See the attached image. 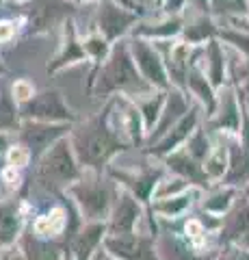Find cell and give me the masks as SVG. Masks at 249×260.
<instances>
[{
	"label": "cell",
	"instance_id": "obj_1",
	"mask_svg": "<svg viewBox=\"0 0 249 260\" xmlns=\"http://www.w3.org/2000/svg\"><path fill=\"white\" fill-rule=\"evenodd\" d=\"M69 143L74 148L80 167L85 172L95 174H102L109 167V162L130 145L111 124L109 107H104V111L89 119L76 121L69 133Z\"/></svg>",
	"mask_w": 249,
	"mask_h": 260
},
{
	"label": "cell",
	"instance_id": "obj_2",
	"mask_svg": "<svg viewBox=\"0 0 249 260\" xmlns=\"http://www.w3.org/2000/svg\"><path fill=\"white\" fill-rule=\"evenodd\" d=\"M154 87L136 70L128 39L113 44L106 61L100 68H95L89 78V93L93 98H102V100H109L117 93L139 100V95H150Z\"/></svg>",
	"mask_w": 249,
	"mask_h": 260
},
{
	"label": "cell",
	"instance_id": "obj_3",
	"mask_svg": "<svg viewBox=\"0 0 249 260\" xmlns=\"http://www.w3.org/2000/svg\"><path fill=\"white\" fill-rule=\"evenodd\" d=\"M119 189L122 186L115 180H109L106 176L85 172L80 180L69 186L67 193L85 221H106L111 210H113Z\"/></svg>",
	"mask_w": 249,
	"mask_h": 260
},
{
	"label": "cell",
	"instance_id": "obj_4",
	"mask_svg": "<svg viewBox=\"0 0 249 260\" xmlns=\"http://www.w3.org/2000/svg\"><path fill=\"white\" fill-rule=\"evenodd\" d=\"M85 169L74 154V148L69 143V137L61 139L48 150L42 158L37 160L35 169V182L42 186L44 191L59 193L67 191L76 180H80Z\"/></svg>",
	"mask_w": 249,
	"mask_h": 260
},
{
	"label": "cell",
	"instance_id": "obj_5",
	"mask_svg": "<svg viewBox=\"0 0 249 260\" xmlns=\"http://www.w3.org/2000/svg\"><path fill=\"white\" fill-rule=\"evenodd\" d=\"M20 115L22 119L48 121V124H76L78 121V115L65 102L59 89L35 91V95L20 107Z\"/></svg>",
	"mask_w": 249,
	"mask_h": 260
},
{
	"label": "cell",
	"instance_id": "obj_6",
	"mask_svg": "<svg viewBox=\"0 0 249 260\" xmlns=\"http://www.w3.org/2000/svg\"><path fill=\"white\" fill-rule=\"evenodd\" d=\"M72 126L74 124H48V121L22 119L20 128L15 130V135H18V139L15 141L26 145L30 156H33V160H39L57 141L69 137Z\"/></svg>",
	"mask_w": 249,
	"mask_h": 260
},
{
	"label": "cell",
	"instance_id": "obj_7",
	"mask_svg": "<svg viewBox=\"0 0 249 260\" xmlns=\"http://www.w3.org/2000/svg\"><path fill=\"white\" fill-rule=\"evenodd\" d=\"M141 20V11L124 7L117 0H104L98 5V32L111 44L122 42L130 30L136 28Z\"/></svg>",
	"mask_w": 249,
	"mask_h": 260
},
{
	"label": "cell",
	"instance_id": "obj_8",
	"mask_svg": "<svg viewBox=\"0 0 249 260\" xmlns=\"http://www.w3.org/2000/svg\"><path fill=\"white\" fill-rule=\"evenodd\" d=\"M128 44H130L132 59L136 63V70L141 72V76L154 89L169 87V72H167V65L163 61V56H160V52L152 46L150 39L132 37V39H128Z\"/></svg>",
	"mask_w": 249,
	"mask_h": 260
},
{
	"label": "cell",
	"instance_id": "obj_9",
	"mask_svg": "<svg viewBox=\"0 0 249 260\" xmlns=\"http://www.w3.org/2000/svg\"><path fill=\"white\" fill-rule=\"evenodd\" d=\"M28 5V32H48L57 24H65L74 13L72 0H30Z\"/></svg>",
	"mask_w": 249,
	"mask_h": 260
},
{
	"label": "cell",
	"instance_id": "obj_10",
	"mask_svg": "<svg viewBox=\"0 0 249 260\" xmlns=\"http://www.w3.org/2000/svg\"><path fill=\"white\" fill-rule=\"evenodd\" d=\"M104 249L115 260H156L154 239L146 234H106Z\"/></svg>",
	"mask_w": 249,
	"mask_h": 260
},
{
	"label": "cell",
	"instance_id": "obj_11",
	"mask_svg": "<svg viewBox=\"0 0 249 260\" xmlns=\"http://www.w3.org/2000/svg\"><path fill=\"white\" fill-rule=\"evenodd\" d=\"M143 217V202H139L130 191L119 189L117 200L113 204V210L106 219L109 225V234H128V232H136Z\"/></svg>",
	"mask_w": 249,
	"mask_h": 260
},
{
	"label": "cell",
	"instance_id": "obj_12",
	"mask_svg": "<svg viewBox=\"0 0 249 260\" xmlns=\"http://www.w3.org/2000/svg\"><path fill=\"white\" fill-rule=\"evenodd\" d=\"M109 234L106 221H85L69 239V251L74 260H91L104 247V239Z\"/></svg>",
	"mask_w": 249,
	"mask_h": 260
},
{
	"label": "cell",
	"instance_id": "obj_13",
	"mask_svg": "<svg viewBox=\"0 0 249 260\" xmlns=\"http://www.w3.org/2000/svg\"><path fill=\"white\" fill-rule=\"evenodd\" d=\"M109 176H113V180L122 186V189L130 191L139 202H150L154 198V191L163 178L160 169H141L136 172H115V169H109Z\"/></svg>",
	"mask_w": 249,
	"mask_h": 260
},
{
	"label": "cell",
	"instance_id": "obj_14",
	"mask_svg": "<svg viewBox=\"0 0 249 260\" xmlns=\"http://www.w3.org/2000/svg\"><path fill=\"white\" fill-rule=\"evenodd\" d=\"M80 61H89L87 59V52L83 48V39H78V32H76V24L74 20H67L63 24V39H61V48L59 52L54 54V59L48 63L46 72L48 74H57L63 68L67 65H74V63H80Z\"/></svg>",
	"mask_w": 249,
	"mask_h": 260
},
{
	"label": "cell",
	"instance_id": "obj_15",
	"mask_svg": "<svg viewBox=\"0 0 249 260\" xmlns=\"http://www.w3.org/2000/svg\"><path fill=\"white\" fill-rule=\"evenodd\" d=\"M24 234V206L18 198L0 200V249L13 247Z\"/></svg>",
	"mask_w": 249,
	"mask_h": 260
},
{
	"label": "cell",
	"instance_id": "obj_16",
	"mask_svg": "<svg viewBox=\"0 0 249 260\" xmlns=\"http://www.w3.org/2000/svg\"><path fill=\"white\" fill-rule=\"evenodd\" d=\"M20 251L26 260H61L63 251H69L67 241L63 239H44L33 232V228L20 237Z\"/></svg>",
	"mask_w": 249,
	"mask_h": 260
},
{
	"label": "cell",
	"instance_id": "obj_17",
	"mask_svg": "<svg viewBox=\"0 0 249 260\" xmlns=\"http://www.w3.org/2000/svg\"><path fill=\"white\" fill-rule=\"evenodd\" d=\"M195 126H197V113L193 111V113H189V115H184L165 137H160L148 152L152 154V156H160V158L169 156L171 152L180 150V145L195 133Z\"/></svg>",
	"mask_w": 249,
	"mask_h": 260
},
{
	"label": "cell",
	"instance_id": "obj_18",
	"mask_svg": "<svg viewBox=\"0 0 249 260\" xmlns=\"http://www.w3.org/2000/svg\"><path fill=\"white\" fill-rule=\"evenodd\" d=\"M184 115H187V100H184V95L178 93V91L167 93L165 109H163V113H160V119H158L156 128L150 133V139L158 141L160 137H165L167 133H169Z\"/></svg>",
	"mask_w": 249,
	"mask_h": 260
},
{
	"label": "cell",
	"instance_id": "obj_19",
	"mask_svg": "<svg viewBox=\"0 0 249 260\" xmlns=\"http://www.w3.org/2000/svg\"><path fill=\"white\" fill-rule=\"evenodd\" d=\"M165 162L173 174H178L180 178H184V180H189V182H199V180H204V176H206V172L199 169V160L193 158L187 150L171 152L169 156H165Z\"/></svg>",
	"mask_w": 249,
	"mask_h": 260
},
{
	"label": "cell",
	"instance_id": "obj_20",
	"mask_svg": "<svg viewBox=\"0 0 249 260\" xmlns=\"http://www.w3.org/2000/svg\"><path fill=\"white\" fill-rule=\"evenodd\" d=\"M165 102H167L165 91H152L146 100H136V107H139L141 117H143V128H146L148 135L156 128L158 119H160V113H163V109H165Z\"/></svg>",
	"mask_w": 249,
	"mask_h": 260
},
{
	"label": "cell",
	"instance_id": "obj_21",
	"mask_svg": "<svg viewBox=\"0 0 249 260\" xmlns=\"http://www.w3.org/2000/svg\"><path fill=\"white\" fill-rule=\"evenodd\" d=\"M22 124L20 107L9 91L0 95V133H15Z\"/></svg>",
	"mask_w": 249,
	"mask_h": 260
},
{
	"label": "cell",
	"instance_id": "obj_22",
	"mask_svg": "<svg viewBox=\"0 0 249 260\" xmlns=\"http://www.w3.org/2000/svg\"><path fill=\"white\" fill-rule=\"evenodd\" d=\"M189 206H191V195L187 191L165 200H152V213H156L160 217H169V219L182 215Z\"/></svg>",
	"mask_w": 249,
	"mask_h": 260
},
{
	"label": "cell",
	"instance_id": "obj_23",
	"mask_svg": "<svg viewBox=\"0 0 249 260\" xmlns=\"http://www.w3.org/2000/svg\"><path fill=\"white\" fill-rule=\"evenodd\" d=\"M83 48L87 52V59L93 63V70H95V68H100V65L106 61V56L111 54L113 44H111L106 37H102L100 32H91V35H87L83 39Z\"/></svg>",
	"mask_w": 249,
	"mask_h": 260
},
{
	"label": "cell",
	"instance_id": "obj_24",
	"mask_svg": "<svg viewBox=\"0 0 249 260\" xmlns=\"http://www.w3.org/2000/svg\"><path fill=\"white\" fill-rule=\"evenodd\" d=\"M180 32V20L178 18H169L165 22H158V24H152V26H146V24H141L139 28L132 30V37H146V39H169L173 35H178Z\"/></svg>",
	"mask_w": 249,
	"mask_h": 260
},
{
	"label": "cell",
	"instance_id": "obj_25",
	"mask_svg": "<svg viewBox=\"0 0 249 260\" xmlns=\"http://www.w3.org/2000/svg\"><path fill=\"white\" fill-rule=\"evenodd\" d=\"M5 158H7V167H15V169H24L30 165V152L26 145H22L20 141H15L13 145H9V150L5 152Z\"/></svg>",
	"mask_w": 249,
	"mask_h": 260
},
{
	"label": "cell",
	"instance_id": "obj_26",
	"mask_svg": "<svg viewBox=\"0 0 249 260\" xmlns=\"http://www.w3.org/2000/svg\"><path fill=\"white\" fill-rule=\"evenodd\" d=\"M187 152L195 160H206L208 158V154H210V145H208V139H206V135L202 133V130H195V133L189 137Z\"/></svg>",
	"mask_w": 249,
	"mask_h": 260
},
{
	"label": "cell",
	"instance_id": "obj_27",
	"mask_svg": "<svg viewBox=\"0 0 249 260\" xmlns=\"http://www.w3.org/2000/svg\"><path fill=\"white\" fill-rule=\"evenodd\" d=\"M187 83H189L193 93L202 98L208 107H212V91H210V87H208V80L199 74V72H191V74L187 76Z\"/></svg>",
	"mask_w": 249,
	"mask_h": 260
},
{
	"label": "cell",
	"instance_id": "obj_28",
	"mask_svg": "<svg viewBox=\"0 0 249 260\" xmlns=\"http://www.w3.org/2000/svg\"><path fill=\"white\" fill-rule=\"evenodd\" d=\"M223 169H226V150L219 148L217 152L208 154L204 172L208 178H219V176H223Z\"/></svg>",
	"mask_w": 249,
	"mask_h": 260
},
{
	"label": "cell",
	"instance_id": "obj_29",
	"mask_svg": "<svg viewBox=\"0 0 249 260\" xmlns=\"http://www.w3.org/2000/svg\"><path fill=\"white\" fill-rule=\"evenodd\" d=\"M208 61H210V78L215 85L221 83V74H223V54L219 50V46H217L215 42H210V46H208Z\"/></svg>",
	"mask_w": 249,
	"mask_h": 260
},
{
	"label": "cell",
	"instance_id": "obj_30",
	"mask_svg": "<svg viewBox=\"0 0 249 260\" xmlns=\"http://www.w3.org/2000/svg\"><path fill=\"white\" fill-rule=\"evenodd\" d=\"M11 95H13V100L18 102V107H22V104H26L30 98L35 95V89H33V85L28 83V80H15L13 83V87H11Z\"/></svg>",
	"mask_w": 249,
	"mask_h": 260
},
{
	"label": "cell",
	"instance_id": "obj_31",
	"mask_svg": "<svg viewBox=\"0 0 249 260\" xmlns=\"http://www.w3.org/2000/svg\"><path fill=\"white\" fill-rule=\"evenodd\" d=\"M230 198H232L230 193H217L208 202H204V206L208 210H212V213H223V210L230 206Z\"/></svg>",
	"mask_w": 249,
	"mask_h": 260
},
{
	"label": "cell",
	"instance_id": "obj_32",
	"mask_svg": "<svg viewBox=\"0 0 249 260\" xmlns=\"http://www.w3.org/2000/svg\"><path fill=\"white\" fill-rule=\"evenodd\" d=\"M3 182L9 186L11 191H18L20 189V182H22V169H15V167H5L3 169Z\"/></svg>",
	"mask_w": 249,
	"mask_h": 260
},
{
	"label": "cell",
	"instance_id": "obj_33",
	"mask_svg": "<svg viewBox=\"0 0 249 260\" xmlns=\"http://www.w3.org/2000/svg\"><path fill=\"white\" fill-rule=\"evenodd\" d=\"M15 37V22L0 20V44H7Z\"/></svg>",
	"mask_w": 249,
	"mask_h": 260
},
{
	"label": "cell",
	"instance_id": "obj_34",
	"mask_svg": "<svg viewBox=\"0 0 249 260\" xmlns=\"http://www.w3.org/2000/svg\"><path fill=\"white\" fill-rule=\"evenodd\" d=\"M215 9L219 11H240L243 9V0H212Z\"/></svg>",
	"mask_w": 249,
	"mask_h": 260
},
{
	"label": "cell",
	"instance_id": "obj_35",
	"mask_svg": "<svg viewBox=\"0 0 249 260\" xmlns=\"http://www.w3.org/2000/svg\"><path fill=\"white\" fill-rule=\"evenodd\" d=\"M182 5H184V0H163V7L167 13H178L182 9Z\"/></svg>",
	"mask_w": 249,
	"mask_h": 260
},
{
	"label": "cell",
	"instance_id": "obj_36",
	"mask_svg": "<svg viewBox=\"0 0 249 260\" xmlns=\"http://www.w3.org/2000/svg\"><path fill=\"white\" fill-rule=\"evenodd\" d=\"M9 150V133H0V156Z\"/></svg>",
	"mask_w": 249,
	"mask_h": 260
},
{
	"label": "cell",
	"instance_id": "obj_37",
	"mask_svg": "<svg viewBox=\"0 0 249 260\" xmlns=\"http://www.w3.org/2000/svg\"><path fill=\"white\" fill-rule=\"evenodd\" d=\"M74 5H80V3H91V0H72ZM93 3H104V0H93Z\"/></svg>",
	"mask_w": 249,
	"mask_h": 260
},
{
	"label": "cell",
	"instance_id": "obj_38",
	"mask_svg": "<svg viewBox=\"0 0 249 260\" xmlns=\"http://www.w3.org/2000/svg\"><path fill=\"white\" fill-rule=\"evenodd\" d=\"M11 260H26V258H24V254H13Z\"/></svg>",
	"mask_w": 249,
	"mask_h": 260
},
{
	"label": "cell",
	"instance_id": "obj_39",
	"mask_svg": "<svg viewBox=\"0 0 249 260\" xmlns=\"http://www.w3.org/2000/svg\"><path fill=\"white\" fill-rule=\"evenodd\" d=\"M13 3H18V5H26V3H30V0H13Z\"/></svg>",
	"mask_w": 249,
	"mask_h": 260
},
{
	"label": "cell",
	"instance_id": "obj_40",
	"mask_svg": "<svg viewBox=\"0 0 249 260\" xmlns=\"http://www.w3.org/2000/svg\"><path fill=\"white\" fill-rule=\"evenodd\" d=\"M5 3H7V0H0V7H3V5H5Z\"/></svg>",
	"mask_w": 249,
	"mask_h": 260
},
{
	"label": "cell",
	"instance_id": "obj_41",
	"mask_svg": "<svg viewBox=\"0 0 249 260\" xmlns=\"http://www.w3.org/2000/svg\"><path fill=\"white\" fill-rule=\"evenodd\" d=\"M197 3H202V5H204V3H206V0H197Z\"/></svg>",
	"mask_w": 249,
	"mask_h": 260
}]
</instances>
